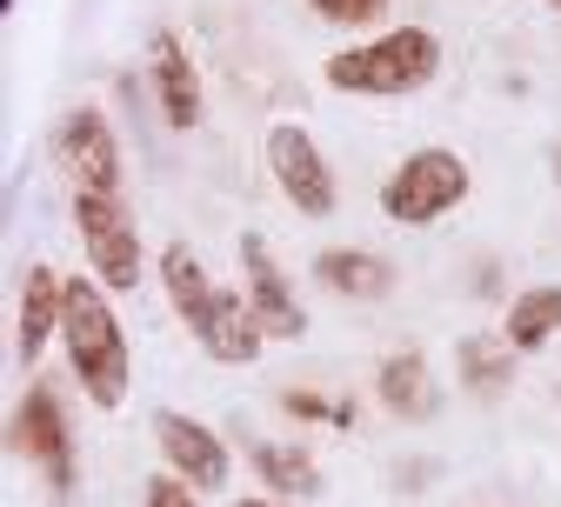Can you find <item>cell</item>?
Here are the masks:
<instances>
[{
  "instance_id": "ac0fdd59",
  "label": "cell",
  "mask_w": 561,
  "mask_h": 507,
  "mask_svg": "<svg viewBox=\"0 0 561 507\" xmlns=\"http://www.w3.org/2000/svg\"><path fill=\"white\" fill-rule=\"evenodd\" d=\"M561 334V287H528V295H515V308H508V347L515 354H535V347H548Z\"/></svg>"
},
{
  "instance_id": "4fadbf2b",
  "label": "cell",
  "mask_w": 561,
  "mask_h": 507,
  "mask_svg": "<svg viewBox=\"0 0 561 507\" xmlns=\"http://www.w3.org/2000/svg\"><path fill=\"white\" fill-rule=\"evenodd\" d=\"M375 401H381L388 414H401V420H428V414L442 407V394H435V375H428V360H421L414 347L388 354V360H381V375H375Z\"/></svg>"
},
{
  "instance_id": "2e32d148",
  "label": "cell",
  "mask_w": 561,
  "mask_h": 507,
  "mask_svg": "<svg viewBox=\"0 0 561 507\" xmlns=\"http://www.w3.org/2000/svg\"><path fill=\"white\" fill-rule=\"evenodd\" d=\"M248 461L267 481V494H321V461L301 441H254Z\"/></svg>"
},
{
  "instance_id": "7a4b0ae2",
  "label": "cell",
  "mask_w": 561,
  "mask_h": 507,
  "mask_svg": "<svg viewBox=\"0 0 561 507\" xmlns=\"http://www.w3.org/2000/svg\"><path fill=\"white\" fill-rule=\"evenodd\" d=\"M435 74H442V41L428 27H394V34H375L362 47H341L328 60V88L334 94H375V101L414 94Z\"/></svg>"
},
{
  "instance_id": "8fae6325",
  "label": "cell",
  "mask_w": 561,
  "mask_h": 507,
  "mask_svg": "<svg viewBox=\"0 0 561 507\" xmlns=\"http://www.w3.org/2000/svg\"><path fill=\"white\" fill-rule=\"evenodd\" d=\"M148 67H154V94H161V114H168V127H201V67H194V54H187V41L181 34H154L148 41Z\"/></svg>"
},
{
  "instance_id": "e0dca14e",
  "label": "cell",
  "mask_w": 561,
  "mask_h": 507,
  "mask_svg": "<svg viewBox=\"0 0 561 507\" xmlns=\"http://www.w3.org/2000/svg\"><path fill=\"white\" fill-rule=\"evenodd\" d=\"M455 368L474 394H502L515 381V347L502 334H461L455 341Z\"/></svg>"
},
{
  "instance_id": "6da1fadb",
  "label": "cell",
  "mask_w": 561,
  "mask_h": 507,
  "mask_svg": "<svg viewBox=\"0 0 561 507\" xmlns=\"http://www.w3.org/2000/svg\"><path fill=\"white\" fill-rule=\"evenodd\" d=\"M60 347L67 368H75L81 394L94 407H121L127 401V334L101 295V280H67V308H60Z\"/></svg>"
},
{
  "instance_id": "7402d4cb",
  "label": "cell",
  "mask_w": 561,
  "mask_h": 507,
  "mask_svg": "<svg viewBox=\"0 0 561 507\" xmlns=\"http://www.w3.org/2000/svg\"><path fill=\"white\" fill-rule=\"evenodd\" d=\"M234 507H280V500H254V494H248V500H241V494H234Z\"/></svg>"
},
{
  "instance_id": "603a6c76",
  "label": "cell",
  "mask_w": 561,
  "mask_h": 507,
  "mask_svg": "<svg viewBox=\"0 0 561 507\" xmlns=\"http://www.w3.org/2000/svg\"><path fill=\"white\" fill-rule=\"evenodd\" d=\"M554 8H561V0H554Z\"/></svg>"
},
{
  "instance_id": "8992f818",
  "label": "cell",
  "mask_w": 561,
  "mask_h": 507,
  "mask_svg": "<svg viewBox=\"0 0 561 507\" xmlns=\"http://www.w3.org/2000/svg\"><path fill=\"white\" fill-rule=\"evenodd\" d=\"M54 154L75 174V194H114L121 200V140L101 107H67L54 127Z\"/></svg>"
},
{
  "instance_id": "9a60e30c",
  "label": "cell",
  "mask_w": 561,
  "mask_h": 507,
  "mask_svg": "<svg viewBox=\"0 0 561 507\" xmlns=\"http://www.w3.org/2000/svg\"><path fill=\"white\" fill-rule=\"evenodd\" d=\"M161 287H168V301H174V314H181L187 327H201L207 308H215V295H221L187 241H168V247H161Z\"/></svg>"
},
{
  "instance_id": "ba28073f",
  "label": "cell",
  "mask_w": 561,
  "mask_h": 507,
  "mask_svg": "<svg viewBox=\"0 0 561 507\" xmlns=\"http://www.w3.org/2000/svg\"><path fill=\"white\" fill-rule=\"evenodd\" d=\"M14 454L41 461L54 494H75V448H67V414H60V394L47 381L27 388V401L14 407Z\"/></svg>"
},
{
  "instance_id": "277c9868",
  "label": "cell",
  "mask_w": 561,
  "mask_h": 507,
  "mask_svg": "<svg viewBox=\"0 0 561 507\" xmlns=\"http://www.w3.org/2000/svg\"><path fill=\"white\" fill-rule=\"evenodd\" d=\"M75 228H81L94 280L114 287V295H134L140 287V234L121 214V200L114 194H75Z\"/></svg>"
},
{
  "instance_id": "d6986e66",
  "label": "cell",
  "mask_w": 561,
  "mask_h": 507,
  "mask_svg": "<svg viewBox=\"0 0 561 507\" xmlns=\"http://www.w3.org/2000/svg\"><path fill=\"white\" fill-rule=\"evenodd\" d=\"M280 407H288L295 420H334V427H347V420H355V407L321 401V394H280Z\"/></svg>"
},
{
  "instance_id": "52a82bcc",
  "label": "cell",
  "mask_w": 561,
  "mask_h": 507,
  "mask_svg": "<svg viewBox=\"0 0 561 507\" xmlns=\"http://www.w3.org/2000/svg\"><path fill=\"white\" fill-rule=\"evenodd\" d=\"M154 441H161L168 474H181L194 494H221L228 487V441L207 420H194L181 407H161L154 414Z\"/></svg>"
},
{
  "instance_id": "30bf717a",
  "label": "cell",
  "mask_w": 561,
  "mask_h": 507,
  "mask_svg": "<svg viewBox=\"0 0 561 507\" xmlns=\"http://www.w3.org/2000/svg\"><path fill=\"white\" fill-rule=\"evenodd\" d=\"M194 334H201V347L215 354L221 368H248V360H261V347H267V327H261L254 301L234 295V287H221L215 308H207V321H201Z\"/></svg>"
},
{
  "instance_id": "44dd1931",
  "label": "cell",
  "mask_w": 561,
  "mask_h": 507,
  "mask_svg": "<svg viewBox=\"0 0 561 507\" xmlns=\"http://www.w3.org/2000/svg\"><path fill=\"white\" fill-rule=\"evenodd\" d=\"M148 507H201V494H194L181 474H154V481H148Z\"/></svg>"
},
{
  "instance_id": "5bb4252c",
  "label": "cell",
  "mask_w": 561,
  "mask_h": 507,
  "mask_svg": "<svg viewBox=\"0 0 561 507\" xmlns=\"http://www.w3.org/2000/svg\"><path fill=\"white\" fill-rule=\"evenodd\" d=\"M314 280L328 287V295H341V301H381L394 287V267L381 254H368V247H328L314 261Z\"/></svg>"
},
{
  "instance_id": "5b68a950",
  "label": "cell",
  "mask_w": 561,
  "mask_h": 507,
  "mask_svg": "<svg viewBox=\"0 0 561 507\" xmlns=\"http://www.w3.org/2000/svg\"><path fill=\"white\" fill-rule=\"evenodd\" d=\"M267 174H274V187L295 200V214H334V200H341V187H334V168H328V154L314 148V134L301 127V120H274L267 127Z\"/></svg>"
},
{
  "instance_id": "9c48e42d",
  "label": "cell",
  "mask_w": 561,
  "mask_h": 507,
  "mask_svg": "<svg viewBox=\"0 0 561 507\" xmlns=\"http://www.w3.org/2000/svg\"><path fill=\"white\" fill-rule=\"evenodd\" d=\"M241 274H248V301H254L267 341H301V334H308V308L295 301L288 274L274 267V254H267L261 234H241Z\"/></svg>"
},
{
  "instance_id": "7c38bea8",
  "label": "cell",
  "mask_w": 561,
  "mask_h": 507,
  "mask_svg": "<svg viewBox=\"0 0 561 507\" xmlns=\"http://www.w3.org/2000/svg\"><path fill=\"white\" fill-rule=\"evenodd\" d=\"M60 308H67V280L47 261H34L27 280H21V314H14V354L27 360V368L41 360V347L60 334Z\"/></svg>"
},
{
  "instance_id": "3957f363",
  "label": "cell",
  "mask_w": 561,
  "mask_h": 507,
  "mask_svg": "<svg viewBox=\"0 0 561 507\" xmlns=\"http://www.w3.org/2000/svg\"><path fill=\"white\" fill-rule=\"evenodd\" d=\"M468 200V161L448 148H414L388 181H381V214L394 228H428Z\"/></svg>"
},
{
  "instance_id": "ffe728a7",
  "label": "cell",
  "mask_w": 561,
  "mask_h": 507,
  "mask_svg": "<svg viewBox=\"0 0 561 507\" xmlns=\"http://www.w3.org/2000/svg\"><path fill=\"white\" fill-rule=\"evenodd\" d=\"M381 8H388V0H314V14L334 21V27H362V21H375Z\"/></svg>"
}]
</instances>
